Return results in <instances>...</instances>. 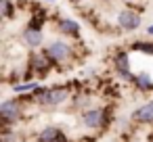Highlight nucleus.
Here are the masks:
<instances>
[{
    "instance_id": "39448f33",
    "label": "nucleus",
    "mask_w": 153,
    "mask_h": 142,
    "mask_svg": "<svg viewBox=\"0 0 153 142\" xmlns=\"http://www.w3.org/2000/svg\"><path fill=\"white\" fill-rule=\"evenodd\" d=\"M143 23V17L138 11H132V9H124L117 13V25L122 32H136Z\"/></svg>"
},
{
    "instance_id": "f3484780",
    "label": "nucleus",
    "mask_w": 153,
    "mask_h": 142,
    "mask_svg": "<svg viewBox=\"0 0 153 142\" xmlns=\"http://www.w3.org/2000/svg\"><path fill=\"white\" fill-rule=\"evenodd\" d=\"M147 34H149V38H153V23L147 25Z\"/></svg>"
},
{
    "instance_id": "a211bd4d",
    "label": "nucleus",
    "mask_w": 153,
    "mask_h": 142,
    "mask_svg": "<svg viewBox=\"0 0 153 142\" xmlns=\"http://www.w3.org/2000/svg\"><path fill=\"white\" fill-rule=\"evenodd\" d=\"M44 2H57V0H44Z\"/></svg>"
},
{
    "instance_id": "423d86ee",
    "label": "nucleus",
    "mask_w": 153,
    "mask_h": 142,
    "mask_svg": "<svg viewBox=\"0 0 153 142\" xmlns=\"http://www.w3.org/2000/svg\"><path fill=\"white\" fill-rule=\"evenodd\" d=\"M51 67H53V61L44 54V50H42V52H32V54H30V65H27V69H30L32 75L44 77V75L51 71Z\"/></svg>"
},
{
    "instance_id": "9d476101",
    "label": "nucleus",
    "mask_w": 153,
    "mask_h": 142,
    "mask_svg": "<svg viewBox=\"0 0 153 142\" xmlns=\"http://www.w3.org/2000/svg\"><path fill=\"white\" fill-rule=\"evenodd\" d=\"M130 117H132V121H138V123H153V100L134 109Z\"/></svg>"
},
{
    "instance_id": "1a4fd4ad",
    "label": "nucleus",
    "mask_w": 153,
    "mask_h": 142,
    "mask_svg": "<svg viewBox=\"0 0 153 142\" xmlns=\"http://www.w3.org/2000/svg\"><path fill=\"white\" fill-rule=\"evenodd\" d=\"M57 32L61 36H69V38H78L80 36V23L74 21V19H67V17H61L59 23H57Z\"/></svg>"
},
{
    "instance_id": "0eeeda50",
    "label": "nucleus",
    "mask_w": 153,
    "mask_h": 142,
    "mask_svg": "<svg viewBox=\"0 0 153 142\" xmlns=\"http://www.w3.org/2000/svg\"><path fill=\"white\" fill-rule=\"evenodd\" d=\"M113 67H115V71H117L120 77L132 82L134 75H132V71H130V54H128L126 50H117V52H115V57H113Z\"/></svg>"
},
{
    "instance_id": "f257e3e1",
    "label": "nucleus",
    "mask_w": 153,
    "mask_h": 142,
    "mask_svg": "<svg viewBox=\"0 0 153 142\" xmlns=\"http://www.w3.org/2000/svg\"><path fill=\"white\" fill-rule=\"evenodd\" d=\"M111 121V107H92L80 113V123L86 129H103Z\"/></svg>"
},
{
    "instance_id": "2eb2a0df",
    "label": "nucleus",
    "mask_w": 153,
    "mask_h": 142,
    "mask_svg": "<svg viewBox=\"0 0 153 142\" xmlns=\"http://www.w3.org/2000/svg\"><path fill=\"white\" fill-rule=\"evenodd\" d=\"M0 17L2 19L13 17V0H0Z\"/></svg>"
},
{
    "instance_id": "9b49d317",
    "label": "nucleus",
    "mask_w": 153,
    "mask_h": 142,
    "mask_svg": "<svg viewBox=\"0 0 153 142\" xmlns=\"http://www.w3.org/2000/svg\"><path fill=\"white\" fill-rule=\"evenodd\" d=\"M132 84H134V88L138 90V92H153V77L149 75V73H136L134 77H132Z\"/></svg>"
},
{
    "instance_id": "6e6552de",
    "label": "nucleus",
    "mask_w": 153,
    "mask_h": 142,
    "mask_svg": "<svg viewBox=\"0 0 153 142\" xmlns=\"http://www.w3.org/2000/svg\"><path fill=\"white\" fill-rule=\"evenodd\" d=\"M21 40H23V44H25L27 48L36 50L38 46H42V42H44V34H42V29L25 27V32L21 34Z\"/></svg>"
},
{
    "instance_id": "dca6fc26",
    "label": "nucleus",
    "mask_w": 153,
    "mask_h": 142,
    "mask_svg": "<svg viewBox=\"0 0 153 142\" xmlns=\"http://www.w3.org/2000/svg\"><path fill=\"white\" fill-rule=\"evenodd\" d=\"M53 142H69V138H67V134L63 132V134H61V136H59L57 140H53Z\"/></svg>"
},
{
    "instance_id": "20e7f679",
    "label": "nucleus",
    "mask_w": 153,
    "mask_h": 142,
    "mask_svg": "<svg viewBox=\"0 0 153 142\" xmlns=\"http://www.w3.org/2000/svg\"><path fill=\"white\" fill-rule=\"evenodd\" d=\"M0 117H2V125H13L21 121L23 117V107L15 98H4L0 102Z\"/></svg>"
},
{
    "instance_id": "7ed1b4c3",
    "label": "nucleus",
    "mask_w": 153,
    "mask_h": 142,
    "mask_svg": "<svg viewBox=\"0 0 153 142\" xmlns=\"http://www.w3.org/2000/svg\"><path fill=\"white\" fill-rule=\"evenodd\" d=\"M44 54L53 61V65H55V63L59 65V63H65V61L71 59L74 48H71V44L65 42V40H51V42L44 46Z\"/></svg>"
},
{
    "instance_id": "ddd939ff",
    "label": "nucleus",
    "mask_w": 153,
    "mask_h": 142,
    "mask_svg": "<svg viewBox=\"0 0 153 142\" xmlns=\"http://www.w3.org/2000/svg\"><path fill=\"white\" fill-rule=\"evenodd\" d=\"M11 88H13L15 94H21L23 96V94H32L36 88H40V84L36 79H25V82H19V84H13Z\"/></svg>"
},
{
    "instance_id": "4468645a",
    "label": "nucleus",
    "mask_w": 153,
    "mask_h": 142,
    "mask_svg": "<svg viewBox=\"0 0 153 142\" xmlns=\"http://www.w3.org/2000/svg\"><path fill=\"white\" fill-rule=\"evenodd\" d=\"M132 50H136V52H145V54H153V42H149V40H136V42H132V46H130Z\"/></svg>"
},
{
    "instance_id": "f8f14e48",
    "label": "nucleus",
    "mask_w": 153,
    "mask_h": 142,
    "mask_svg": "<svg viewBox=\"0 0 153 142\" xmlns=\"http://www.w3.org/2000/svg\"><path fill=\"white\" fill-rule=\"evenodd\" d=\"M61 134H63V129H59V127H55V125H46V127H42V129L38 132L36 140H38V142H53V140H57Z\"/></svg>"
},
{
    "instance_id": "f03ea898",
    "label": "nucleus",
    "mask_w": 153,
    "mask_h": 142,
    "mask_svg": "<svg viewBox=\"0 0 153 142\" xmlns=\"http://www.w3.org/2000/svg\"><path fill=\"white\" fill-rule=\"evenodd\" d=\"M69 96H71L69 86H53V88H46V92L40 96L38 104L46 107V109H55V107H61L63 102H67Z\"/></svg>"
}]
</instances>
